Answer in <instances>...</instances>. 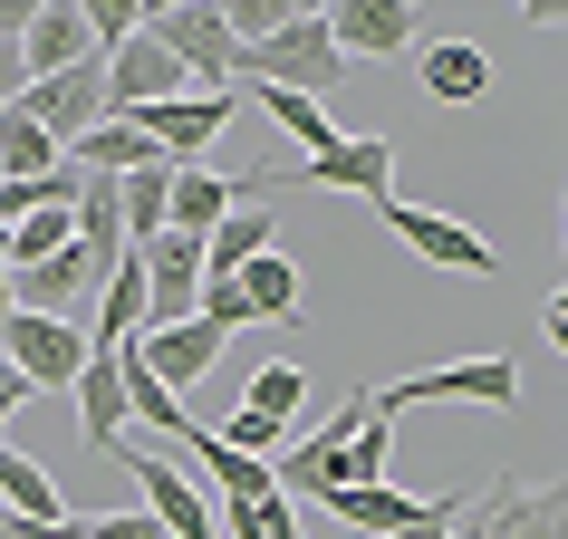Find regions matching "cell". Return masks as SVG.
<instances>
[{
	"label": "cell",
	"instance_id": "obj_1",
	"mask_svg": "<svg viewBox=\"0 0 568 539\" xmlns=\"http://www.w3.org/2000/svg\"><path fill=\"white\" fill-rule=\"evenodd\" d=\"M232 68H251L261 88H290V96H328V88L357 78V68L337 59V39H328V10H290V20H280L261 49H241Z\"/></svg>",
	"mask_w": 568,
	"mask_h": 539
},
{
	"label": "cell",
	"instance_id": "obj_2",
	"mask_svg": "<svg viewBox=\"0 0 568 539\" xmlns=\"http://www.w3.org/2000/svg\"><path fill=\"white\" fill-rule=\"evenodd\" d=\"M135 30H145L154 49L193 78V88H232L241 39H232V20H222L212 0H145V20H135Z\"/></svg>",
	"mask_w": 568,
	"mask_h": 539
},
{
	"label": "cell",
	"instance_id": "obj_3",
	"mask_svg": "<svg viewBox=\"0 0 568 539\" xmlns=\"http://www.w3.org/2000/svg\"><path fill=\"white\" fill-rule=\"evenodd\" d=\"M444 539H568V491L559 481H491V491H473V501L453 510Z\"/></svg>",
	"mask_w": 568,
	"mask_h": 539
},
{
	"label": "cell",
	"instance_id": "obj_4",
	"mask_svg": "<svg viewBox=\"0 0 568 539\" xmlns=\"http://www.w3.org/2000/svg\"><path fill=\"white\" fill-rule=\"evenodd\" d=\"M106 462H125V472H135V491H145V520H154L164 539H222V520H212V501H203V481L183 472L174 452H154V444H135V434H125Z\"/></svg>",
	"mask_w": 568,
	"mask_h": 539
},
{
	"label": "cell",
	"instance_id": "obj_5",
	"mask_svg": "<svg viewBox=\"0 0 568 539\" xmlns=\"http://www.w3.org/2000/svg\"><path fill=\"white\" fill-rule=\"evenodd\" d=\"M0 357L30 376V395H68L78 366H88V328H78V318H30V308H10V318H0Z\"/></svg>",
	"mask_w": 568,
	"mask_h": 539
},
{
	"label": "cell",
	"instance_id": "obj_6",
	"mask_svg": "<svg viewBox=\"0 0 568 539\" xmlns=\"http://www.w3.org/2000/svg\"><path fill=\"white\" fill-rule=\"evenodd\" d=\"M376 212H386V232L405 241L415 261H434V270H463V279H491V270H501V251H491V241L463 232V222H453V212H434V203H405V193H386Z\"/></svg>",
	"mask_w": 568,
	"mask_h": 539
},
{
	"label": "cell",
	"instance_id": "obj_7",
	"mask_svg": "<svg viewBox=\"0 0 568 539\" xmlns=\"http://www.w3.org/2000/svg\"><path fill=\"white\" fill-rule=\"evenodd\" d=\"M135 135H145L164 164H203L222 135H232V88H193V96H164V106H145V116H125Z\"/></svg>",
	"mask_w": 568,
	"mask_h": 539
},
{
	"label": "cell",
	"instance_id": "obj_8",
	"mask_svg": "<svg viewBox=\"0 0 568 539\" xmlns=\"http://www.w3.org/2000/svg\"><path fill=\"white\" fill-rule=\"evenodd\" d=\"M20 116L49 135V145H78V135H97L106 125V68L97 59H78V68H59V78H39V88H20Z\"/></svg>",
	"mask_w": 568,
	"mask_h": 539
},
{
	"label": "cell",
	"instance_id": "obj_9",
	"mask_svg": "<svg viewBox=\"0 0 568 539\" xmlns=\"http://www.w3.org/2000/svg\"><path fill=\"white\" fill-rule=\"evenodd\" d=\"M444 395H473V405H520V366L510 357H463V366H424V376H395L376 386V415H405V405H444Z\"/></svg>",
	"mask_w": 568,
	"mask_h": 539
},
{
	"label": "cell",
	"instance_id": "obj_10",
	"mask_svg": "<svg viewBox=\"0 0 568 539\" xmlns=\"http://www.w3.org/2000/svg\"><path fill=\"white\" fill-rule=\"evenodd\" d=\"M135 270H145V328H183V318H193V289H203V241L193 232H154L145 251H135Z\"/></svg>",
	"mask_w": 568,
	"mask_h": 539
},
{
	"label": "cell",
	"instance_id": "obj_11",
	"mask_svg": "<svg viewBox=\"0 0 568 539\" xmlns=\"http://www.w3.org/2000/svg\"><path fill=\"white\" fill-rule=\"evenodd\" d=\"M270 183H318V193H366V203H386L395 193V145L386 135H337L328 154H308L300 174H270Z\"/></svg>",
	"mask_w": 568,
	"mask_h": 539
},
{
	"label": "cell",
	"instance_id": "obj_12",
	"mask_svg": "<svg viewBox=\"0 0 568 539\" xmlns=\"http://www.w3.org/2000/svg\"><path fill=\"white\" fill-rule=\"evenodd\" d=\"M125 357H135L154 386L174 395V386H212V366H222V337H212L203 318H183V328H145Z\"/></svg>",
	"mask_w": 568,
	"mask_h": 539
},
{
	"label": "cell",
	"instance_id": "obj_13",
	"mask_svg": "<svg viewBox=\"0 0 568 539\" xmlns=\"http://www.w3.org/2000/svg\"><path fill=\"white\" fill-rule=\"evenodd\" d=\"M78 424H88V444L97 452H116L125 434H135V415H125V357L116 347H88V366H78Z\"/></svg>",
	"mask_w": 568,
	"mask_h": 539
},
{
	"label": "cell",
	"instance_id": "obj_14",
	"mask_svg": "<svg viewBox=\"0 0 568 539\" xmlns=\"http://www.w3.org/2000/svg\"><path fill=\"white\" fill-rule=\"evenodd\" d=\"M241 193H270V174L232 183V174H212V164H174V203H164V232H193V241H203L212 222H232Z\"/></svg>",
	"mask_w": 568,
	"mask_h": 539
},
{
	"label": "cell",
	"instance_id": "obj_15",
	"mask_svg": "<svg viewBox=\"0 0 568 539\" xmlns=\"http://www.w3.org/2000/svg\"><path fill=\"white\" fill-rule=\"evenodd\" d=\"M328 39H337V59H347V68H357V59H395V49L415 39V10H405V0H337Z\"/></svg>",
	"mask_w": 568,
	"mask_h": 539
},
{
	"label": "cell",
	"instance_id": "obj_16",
	"mask_svg": "<svg viewBox=\"0 0 568 539\" xmlns=\"http://www.w3.org/2000/svg\"><path fill=\"white\" fill-rule=\"evenodd\" d=\"M88 59V30H78V0H39L30 10V30H20V78H59V68Z\"/></svg>",
	"mask_w": 568,
	"mask_h": 539
},
{
	"label": "cell",
	"instance_id": "obj_17",
	"mask_svg": "<svg viewBox=\"0 0 568 539\" xmlns=\"http://www.w3.org/2000/svg\"><path fill=\"white\" fill-rule=\"evenodd\" d=\"M135 328H145V270H135V251H125V261L106 270L97 308H88V347H135Z\"/></svg>",
	"mask_w": 568,
	"mask_h": 539
},
{
	"label": "cell",
	"instance_id": "obj_18",
	"mask_svg": "<svg viewBox=\"0 0 568 539\" xmlns=\"http://www.w3.org/2000/svg\"><path fill=\"white\" fill-rule=\"evenodd\" d=\"M318 510H337V520L366 530V539H395L424 501H415V491H395V481H357V491H318Z\"/></svg>",
	"mask_w": 568,
	"mask_h": 539
},
{
	"label": "cell",
	"instance_id": "obj_19",
	"mask_svg": "<svg viewBox=\"0 0 568 539\" xmlns=\"http://www.w3.org/2000/svg\"><path fill=\"white\" fill-rule=\"evenodd\" d=\"M232 289H241V308H251V328H261V318H270V328H290V318H300V270H290V261H280V251H261V261H251V270H232Z\"/></svg>",
	"mask_w": 568,
	"mask_h": 539
},
{
	"label": "cell",
	"instance_id": "obj_20",
	"mask_svg": "<svg viewBox=\"0 0 568 539\" xmlns=\"http://www.w3.org/2000/svg\"><path fill=\"white\" fill-rule=\"evenodd\" d=\"M270 232H280L270 212H232V222H212V232H203V279H232V270H251V261L270 251Z\"/></svg>",
	"mask_w": 568,
	"mask_h": 539
},
{
	"label": "cell",
	"instance_id": "obj_21",
	"mask_svg": "<svg viewBox=\"0 0 568 539\" xmlns=\"http://www.w3.org/2000/svg\"><path fill=\"white\" fill-rule=\"evenodd\" d=\"M68 164H78V174H135V164H154V145H145L125 116H106L97 135H78V145H68Z\"/></svg>",
	"mask_w": 568,
	"mask_h": 539
},
{
	"label": "cell",
	"instance_id": "obj_22",
	"mask_svg": "<svg viewBox=\"0 0 568 539\" xmlns=\"http://www.w3.org/2000/svg\"><path fill=\"white\" fill-rule=\"evenodd\" d=\"M424 88L444 96V106H463V96L491 88V59H481L473 39H444V49H424Z\"/></svg>",
	"mask_w": 568,
	"mask_h": 539
},
{
	"label": "cell",
	"instance_id": "obj_23",
	"mask_svg": "<svg viewBox=\"0 0 568 539\" xmlns=\"http://www.w3.org/2000/svg\"><path fill=\"white\" fill-rule=\"evenodd\" d=\"M300 395H308V376L290 357H270V366H251V376H241V405H251V415H270V424H300Z\"/></svg>",
	"mask_w": 568,
	"mask_h": 539
},
{
	"label": "cell",
	"instance_id": "obj_24",
	"mask_svg": "<svg viewBox=\"0 0 568 539\" xmlns=\"http://www.w3.org/2000/svg\"><path fill=\"white\" fill-rule=\"evenodd\" d=\"M59 251H78V222L68 212H30V222H10V241H0L10 270H39V261H59Z\"/></svg>",
	"mask_w": 568,
	"mask_h": 539
},
{
	"label": "cell",
	"instance_id": "obj_25",
	"mask_svg": "<svg viewBox=\"0 0 568 539\" xmlns=\"http://www.w3.org/2000/svg\"><path fill=\"white\" fill-rule=\"evenodd\" d=\"M212 520H232L222 539H300V501H290V491H270V501H232V510H212Z\"/></svg>",
	"mask_w": 568,
	"mask_h": 539
},
{
	"label": "cell",
	"instance_id": "obj_26",
	"mask_svg": "<svg viewBox=\"0 0 568 539\" xmlns=\"http://www.w3.org/2000/svg\"><path fill=\"white\" fill-rule=\"evenodd\" d=\"M145 20V0H78V30H88V59H116Z\"/></svg>",
	"mask_w": 568,
	"mask_h": 539
},
{
	"label": "cell",
	"instance_id": "obj_27",
	"mask_svg": "<svg viewBox=\"0 0 568 539\" xmlns=\"http://www.w3.org/2000/svg\"><path fill=\"white\" fill-rule=\"evenodd\" d=\"M261 106H270V116H280V135H300L308 154H328V145H337V125H328V106H318V96H290V88H261Z\"/></svg>",
	"mask_w": 568,
	"mask_h": 539
},
{
	"label": "cell",
	"instance_id": "obj_28",
	"mask_svg": "<svg viewBox=\"0 0 568 539\" xmlns=\"http://www.w3.org/2000/svg\"><path fill=\"white\" fill-rule=\"evenodd\" d=\"M212 434H222L232 452H251V462H280L300 424H270V415H251V405H232V424H212Z\"/></svg>",
	"mask_w": 568,
	"mask_h": 539
},
{
	"label": "cell",
	"instance_id": "obj_29",
	"mask_svg": "<svg viewBox=\"0 0 568 539\" xmlns=\"http://www.w3.org/2000/svg\"><path fill=\"white\" fill-rule=\"evenodd\" d=\"M357 424H366V386L347 395V405H337L328 424H308V444H300V462H318V452H337V444H347V434H357Z\"/></svg>",
	"mask_w": 568,
	"mask_h": 539
},
{
	"label": "cell",
	"instance_id": "obj_30",
	"mask_svg": "<svg viewBox=\"0 0 568 539\" xmlns=\"http://www.w3.org/2000/svg\"><path fill=\"white\" fill-rule=\"evenodd\" d=\"M20 88H30V78H20V49L0 39V106H20Z\"/></svg>",
	"mask_w": 568,
	"mask_h": 539
},
{
	"label": "cell",
	"instance_id": "obj_31",
	"mask_svg": "<svg viewBox=\"0 0 568 539\" xmlns=\"http://www.w3.org/2000/svg\"><path fill=\"white\" fill-rule=\"evenodd\" d=\"M0 318H10V270H0Z\"/></svg>",
	"mask_w": 568,
	"mask_h": 539
},
{
	"label": "cell",
	"instance_id": "obj_32",
	"mask_svg": "<svg viewBox=\"0 0 568 539\" xmlns=\"http://www.w3.org/2000/svg\"><path fill=\"white\" fill-rule=\"evenodd\" d=\"M0 241H10V232H0ZM0 270H10V261H0Z\"/></svg>",
	"mask_w": 568,
	"mask_h": 539
}]
</instances>
